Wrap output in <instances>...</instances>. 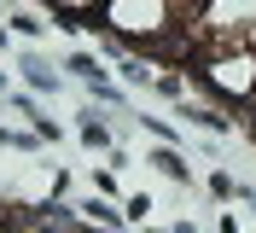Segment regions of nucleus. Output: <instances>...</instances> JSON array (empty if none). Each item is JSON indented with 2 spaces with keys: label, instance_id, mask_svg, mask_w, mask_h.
Instances as JSON below:
<instances>
[{
  "label": "nucleus",
  "instance_id": "1",
  "mask_svg": "<svg viewBox=\"0 0 256 233\" xmlns=\"http://www.w3.org/2000/svg\"><path fill=\"white\" fill-rule=\"evenodd\" d=\"M227 47H256V0H204L186 24V59L198 53H227Z\"/></svg>",
  "mask_w": 256,
  "mask_h": 233
},
{
  "label": "nucleus",
  "instance_id": "2",
  "mask_svg": "<svg viewBox=\"0 0 256 233\" xmlns=\"http://www.w3.org/2000/svg\"><path fill=\"white\" fill-rule=\"evenodd\" d=\"M186 76L204 93H216L222 105H256V47H227V53H198L186 59Z\"/></svg>",
  "mask_w": 256,
  "mask_h": 233
},
{
  "label": "nucleus",
  "instance_id": "3",
  "mask_svg": "<svg viewBox=\"0 0 256 233\" xmlns=\"http://www.w3.org/2000/svg\"><path fill=\"white\" fill-rule=\"evenodd\" d=\"M82 221H88V227H105V233H122L128 216H116V204L105 198V192H94V198L82 204Z\"/></svg>",
  "mask_w": 256,
  "mask_h": 233
},
{
  "label": "nucleus",
  "instance_id": "4",
  "mask_svg": "<svg viewBox=\"0 0 256 233\" xmlns=\"http://www.w3.org/2000/svg\"><path fill=\"white\" fill-rule=\"evenodd\" d=\"M76 140L88 146V152H105V157L116 152V140H111V128H105V117H94V111H88V117L76 123Z\"/></svg>",
  "mask_w": 256,
  "mask_h": 233
},
{
  "label": "nucleus",
  "instance_id": "5",
  "mask_svg": "<svg viewBox=\"0 0 256 233\" xmlns=\"http://www.w3.org/2000/svg\"><path fill=\"white\" fill-rule=\"evenodd\" d=\"M180 117H186V128H210V134H233V117H222L216 105H180Z\"/></svg>",
  "mask_w": 256,
  "mask_h": 233
},
{
  "label": "nucleus",
  "instance_id": "6",
  "mask_svg": "<svg viewBox=\"0 0 256 233\" xmlns=\"http://www.w3.org/2000/svg\"><path fill=\"white\" fill-rule=\"evenodd\" d=\"M18 70L30 76V88H35V93H58V70H47L35 53H18Z\"/></svg>",
  "mask_w": 256,
  "mask_h": 233
},
{
  "label": "nucleus",
  "instance_id": "7",
  "mask_svg": "<svg viewBox=\"0 0 256 233\" xmlns=\"http://www.w3.org/2000/svg\"><path fill=\"white\" fill-rule=\"evenodd\" d=\"M152 163H158V169L169 175V181H180V186H192V169H186V157H180L175 146H169V140H158V152H152Z\"/></svg>",
  "mask_w": 256,
  "mask_h": 233
},
{
  "label": "nucleus",
  "instance_id": "8",
  "mask_svg": "<svg viewBox=\"0 0 256 233\" xmlns=\"http://www.w3.org/2000/svg\"><path fill=\"white\" fill-rule=\"evenodd\" d=\"M64 70H70L76 82H99V76H105V70L94 64V53H70V59H64Z\"/></svg>",
  "mask_w": 256,
  "mask_h": 233
},
{
  "label": "nucleus",
  "instance_id": "9",
  "mask_svg": "<svg viewBox=\"0 0 256 233\" xmlns=\"http://www.w3.org/2000/svg\"><path fill=\"white\" fill-rule=\"evenodd\" d=\"M88 181H94V192H105V198H116V192H122V181H116V169H88Z\"/></svg>",
  "mask_w": 256,
  "mask_h": 233
},
{
  "label": "nucleus",
  "instance_id": "10",
  "mask_svg": "<svg viewBox=\"0 0 256 233\" xmlns=\"http://www.w3.org/2000/svg\"><path fill=\"white\" fill-rule=\"evenodd\" d=\"M12 30L24 35V41H41V35H47V24H41V18H30V12H12Z\"/></svg>",
  "mask_w": 256,
  "mask_h": 233
},
{
  "label": "nucleus",
  "instance_id": "11",
  "mask_svg": "<svg viewBox=\"0 0 256 233\" xmlns=\"http://www.w3.org/2000/svg\"><path fill=\"white\" fill-rule=\"evenodd\" d=\"M122 216H128V221H146V216H152V198H146V192H134V198L122 204Z\"/></svg>",
  "mask_w": 256,
  "mask_h": 233
},
{
  "label": "nucleus",
  "instance_id": "12",
  "mask_svg": "<svg viewBox=\"0 0 256 233\" xmlns=\"http://www.w3.org/2000/svg\"><path fill=\"white\" fill-rule=\"evenodd\" d=\"M222 233H244V227H239V221H233V216H222Z\"/></svg>",
  "mask_w": 256,
  "mask_h": 233
},
{
  "label": "nucleus",
  "instance_id": "13",
  "mask_svg": "<svg viewBox=\"0 0 256 233\" xmlns=\"http://www.w3.org/2000/svg\"><path fill=\"white\" fill-rule=\"evenodd\" d=\"M250 128H256V105H250Z\"/></svg>",
  "mask_w": 256,
  "mask_h": 233
}]
</instances>
